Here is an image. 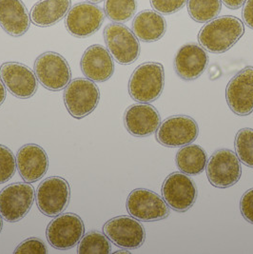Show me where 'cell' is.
I'll return each mask as SVG.
<instances>
[{
    "instance_id": "obj_1",
    "label": "cell",
    "mask_w": 253,
    "mask_h": 254,
    "mask_svg": "<svg viewBox=\"0 0 253 254\" xmlns=\"http://www.w3.org/2000/svg\"><path fill=\"white\" fill-rule=\"evenodd\" d=\"M244 33L242 20L232 15H225L208 21L200 30L198 41L208 52L223 54L234 46Z\"/></svg>"
},
{
    "instance_id": "obj_2",
    "label": "cell",
    "mask_w": 253,
    "mask_h": 254,
    "mask_svg": "<svg viewBox=\"0 0 253 254\" xmlns=\"http://www.w3.org/2000/svg\"><path fill=\"white\" fill-rule=\"evenodd\" d=\"M164 67L157 62H146L139 65L128 81L130 97L140 103L157 100L164 90Z\"/></svg>"
},
{
    "instance_id": "obj_3",
    "label": "cell",
    "mask_w": 253,
    "mask_h": 254,
    "mask_svg": "<svg viewBox=\"0 0 253 254\" xmlns=\"http://www.w3.org/2000/svg\"><path fill=\"white\" fill-rule=\"evenodd\" d=\"M100 92L93 81L76 78L70 81L65 88L64 102L69 115L81 119L91 115L97 108Z\"/></svg>"
},
{
    "instance_id": "obj_4",
    "label": "cell",
    "mask_w": 253,
    "mask_h": 254,
    "mask_svg": "<svg viewBox=\"0 0 253 254\" xmlns=\"http://www.w3.org/2000/svg\"><path fill=\"white\" fill-rule=\"evenodd\" d=\"M104 38L108 51L119 64L129 65L138 59V38L124 24H109L104 30Z\"/></svg>"
},
{
    "instance_id": "obj_5",
    "label": "cell",
    "mask_w": 253,
    "mask_h": 254,
    "mask_svg": "<svg viewBox=\"0 0 253 254\" xmlns=\"http://www.w3.org/2000/svg\"><path fill=\"white\" fill-rule=\"evenodd\" d=\"M35 73L44 88L54 92L65 89L71 79L68 61L53 52H47L36 58Z\"/></svg>"
},
{
    "instance_id": "obj_6",
    "label": "cell",
    "mask_w": 253,
    "mask_h": 254,
    "mask_svg": "<svg viewBox=\"0 0 253 254\" xmlns=\"http://www.w3.org/2000/svg\"><path fill=\"white\" fill-rule=\"evenodd\" d=\"M34 187L27 183H14L0 191V215L10 223L24 218L35 202Z\"/></svg>"
},
{
    "instance_id": "obj_7",
    "label": "cell",
    "mask_w": 253,
    "mask_h": 254,
    "mask_svg": "<svg viewBox=\"0 0 253 254\" xmlns=\"http://www.w3.org/2000/svg\"><path fill=\"white\" fill-rule=\"evenodd\" d=\"M35 196L39 210L46 216L56 217L69 206V183L59 176L49 177L38 186Z\"/></svg>"
},
{
    "instance_id": "obj_8",
    "label": "cell",
    "mask_w": 253,
    "mask_h": 254,
    "mask_svg": "<svg viewBox=\"0 0 253 254\" xmlns=\"http://www.w3.org/2000/svg\"><path fill=\"white\" fill-rule=\"evenodd\" d=\"M207 179L210 184L219 189L235 185L242 175L241 161L230 150H216L209 157L206 166Z\"/></svg>"
},
{
    "instance_id": "obj_9",
    "label": "cell",
    "mask_w": 253,
    "mask_h": 254,
    "mask_svg": "<svg viewBox=\"0 0 253 254\" xmlns=\"http://www.w3.org/2000/svg\"><path fill=\"white\" fill-rule=\"evenodd\" d=\"M84 232V223L77 214H59L48 225L47 240L53 248L67 251L80 242Z\"/></svg>"
},
{
    "instance_id": "obj_10",
    "label": "cell",
    "mask_w": 253,
    "mask_h": 254,
    "mask_svg": "<svg viewBox=\"0 0 253 254\" xmlns=\"http://www.w3.org/2000/svg\"><path fill=\"white\" fill-rule=\"evenodd\" d=\"M126 206L132 217L144 222L165 219L170 214V208L164 198L146 189L132 190L127 196Z\"/></svg>"
},
{
    "instance_id": "obj_11",
    "label": "cell",
    "mask_w": 253,
    "mask_h": 254,
    "mask_svg": "<svg viewBox=\"0 0 253 254\" xmlns=\"http://www.w3.org/2000/svg\"><path fill=\"white\" fill-rule=\"evenodd\" d=\"M104 234L117 247L126 250L140 248L146 239V231L138 220L130 216H117L106 222Z\"/></svg>"
},
{
    "instance_id": "obj_12",
    "label": "cell",
    "mask_w": 253,
    "mask_h": 254,
    "mask_svg": "<svg viewBox=\"0 0 253 254\" xmlns=\"http://www.w3.org/2000/svg\"><path fill=\"white\" fill-rule=\"evenodd\" d=\"M199 127L194 119L187 116L167 118L156 130L157 141L165 147H184L195 141Z\"/></svg>"
},
{
    "instance_id": "obj_13",
    "label": "cell",
    "mask_w": 253,
    "mask_h": 254,
    "mask_svg": "<svg viewBox=\"0 0 253 254\" xmlns=\"http://www.w3.org/2000/svg\"><path fill=\"white\" fill-rule=\"evenodd\" d=\"M105 20L103 10L91 2L75 4L66 15V29L78 38H86L95 34Z\"/></svg>"
},
{
    "instance_id": "obj_14",
    "label": "cell",
    "mask_w": 253,
    "mask_h": 254,
    "mask_svg": "<svg viewBox=\"0 0 253 254\" xmlns=\"http://www.w3.org/2000/svg\"><path fill=\"white\" fill-rule=\"evenodd\" d=\"M194 181L186 174L173 173L164 181L162 195L168 206L175 211L185 212L191 208L197 199Z\"/></svg>"
},
{
    "instance_id": "obj_15",
    "label": "cell",
    "mask_w": 253,
    "mask_h": 254,
    "mask_svg": "<svg viewBox=\"0 0 253 254\" xmlns=\"http://www.w3.org/2000/svg\"><path fill=\"white\" fill-rule=\"evenodd\" d=\"M226 99L235 115L246 116L253 113V67H246L231 78L226 89Z\"/></svg>"
},
{
    "instance_id": "obj_16",
    "label": "cell",
    "mask_w": 253,
    "mask_h": 254,
    "mask_svg": "<svg viewBox=\"0 0 253 254\" xmlns=\"http://www.w3.org/2000/svg\"><path fill=\"white\" fill-rule=\"evenodd\" d=\"M0 78L8 91L17 98L28 99L37 92L35 72L18 62H5L0 67Z\"/></svg>"
},
{
    "instance_id": "obj_17",
    "label": "cell",
    "mask_w": 253,
    "mask_h": 254,
    "mask_svg": "<svg viewBox=\"0 0 253 254\" xmlns=\"http://www.w3.org/2000/svg\"><path fill=\"white\" fill-rule=\"evenodd\" d=\"M208 56L206 50L195 43L181 47L174 58V69L184 80H194L207 69Z\"/></svg>"
},
{
    "instance_id": "obj_18",
    "label": "cell",
    "mask_w": 253,
    "mask_h": 254,
    "mask_svg": "<svg viewBox=\"0 0 253 254\" xmlns=\"http://www.w3.org/2000/svg\"><path fill=\"white\" fill-rule=\"evenodd\" d=\"M124 124L131 135L147 137L157 130L161 117L158 111L148 103L131 105L125 112Z\"/></svg>"
},
{
    "instance_id": "obj_19",
    "label": "cell",
    "mask_w": 253,
    "mask_h": 254,
    "mask_svg": "<svg viewBox=\"0 0 253 254\" xmlns=\"http://www.w3.org/2000/svg\"><path fill=\"white\" fill-rule=\"evenodd\" d=\"M16 167L24 181L34 183L40 180L49 169L45 150L35 144H27L16 154Z\"/></svg>"
},
{
    "instance_id": "obj_20",
    "label": "cell",
    "mask_w": 253,
    "mask_h": 254,
    "mask_svg": "<svg viewBox=\"0 0 253 254\" xmlns=\"http://www.w3.org/2000/svg\"><path fill=\"white\" fill-rule=\"evenodd\" d=\"M84 75L94 82L109 80L115 72V63L110 52L101 45L89 47L81 58Z\"/></svg>"
},
{
    "instance_id": "obj_21",
    "label": "cell",
    "mask_w": 253,
    "mask_h": 254,
    "mask_svg": "<svg viewBox=\"0 0 253 254\" xmlns=\"http://www.w3.org/2000/svg\"><path fill=\"white\" fill-rule=\"evenodd\" d=\"M30 25L31 16L21 0H0V26L8 35H25Z\"/></svg>"
},
{
    "instance_id": "obj_22",
    "label": "cell",
    "mask_w": 253,
    "mask_h": 254,
    "mask_svg": "<svg viewBox=\"0 0 253 254\" xmlns=\"http://www.w3.org/2000/svg\"><path fill=\"white\" fill-rule=\"evenodd\" d=\"M167 21L159 12L145 10L139 12L132 22V32L143 42L160 40L166 34Z\"/></svg>"
},
{
    "instance_id": "obj_23",
    "label": "cell",
    "mask_w": 253,
    "mask_h": 254,
    "mask_svg": "<svg viewBox=\"0 0 253 254\" xmlns=\"http://www.w3.org/2000/svg\"><path fill=\"white\" fill-rule=\"evenodd\" d=\"M71 0H40L31 11V20L38 27L58 23L69 12Z\"/></svg>"
},
{
    "instance_id": "obj_24",
    "label": "cell",
    "mask_w": 253,
    "mask_h": 254,
    "mask_svg": "<svg viewBox=\"0 0 253 254\" xmlns=\"http://www.w3.org/2000/svg\"><path fill=\"white\" fill-rule=\"evenodd\" d=\"M206 151L198 145H187L176 154V165L186 174H202L207 166Z\"/></svg>"
},
{
    "instance_id": "obj_25",
    "label": "cell",
    "mask_w": 253,
    "mask_h": 254,
    "mask_svg": "<svg viewBox=\"0 0 253 254\" xmlns=\"http://www.w3.org/2000/svg\"><path fill=\"white\" fill-rule=\"evenodd\" d=\"M190 16L198 23H207L216 18L222 9L221 0H188Z\"/></svg>"
},
{
    "instance_id": "obj_26",
    "label": "cell",
    "mask_w": 253,
    "mask_h": 254,
    "mask_svg": "<svg viewBox=\"0 0 253 254\" xmlns=\"http://www.w3.org/2000/svg\"><path fill=\"white\" fill-rule=\"evenodd\" d=\"M105 12L115 23H125L137 10V0H105Z\"/></svg>"
},
{
    "instance_id": "obj_27",
    "label": "cell",
    "mask_w": 253,
    "mask_h": 254,
    "mask_svg": "<svg viewBox=\"0 0 253 254\" xmlns=\"http://www.w3.org/2000/svg\"><path fill=\"white\" fill-rule=\"evenodd\" d=\"M112 252L110 239L99 231H90L82 237L78 246L79 254H108Z\"/></svg>"
},
{
    "instance_id": "obj_28",
    "label": "cell",
    "mask_w": 253,
    "mask_h": 254,
    "mask_svg": "<svg viewBox=\"0 0 253 254\" xmlns=\"http://www.w3.org/2000/svg\"><path fill=\"white\" fill-rule=\"evenodd\" d=\"M234 147L240 161L253 168V128L240 129L235 136Z\"/></svg>"
},
{
    "instance_id": "obj_29",
    "label": "cell",
    "mask_w": 253,
    "mask_h": 254,
    "mask_svg": "<svg viewBox=\"0 0 253 254\" xmlns=\"http://www.w3.org/2000/svg\"><path fill=\"white\" fill-rule=\"evenodd\" d=\"M16 169V158L12 150L6 146L0 145V184L11 180Z\"/></svg>"
},
{
    "instance_id": "obj_30",
    "label": "cell",
    "mask_w": 253,
    "mask_h": 254,
    "mask_svg": "<svg viewBox=\"0 0 253 254\" xmlns=\"http://www.w3.org/2000/svg\"><path fill=\"white\" fill-rule=\"evenodd\" d=\"M13 254H46L47 248L42 240L38 238H28L17 246Z\"/></svg>"
},
{
    "instance_id": "obj_31",
    "label": "cell",
    "mask_w": 253,
    "mask_h": 254,
    "mask_svg": "<svg viewBox=\"0 0 253 254\" xmlns=\"http://www.w3.org/2000/svg\"><path fill=\"white\" fill-rule=\"evenodd\" d=\"M188 0H150L151 7L161 14H172L184 8Z\"/></svg>"
},
{
    "instance_id": "obj_32",
    "label": "cell",
    "mask_w": 253,
    "mask_h": 254,
    "mask_svg": "<svg viewBox=\"0 0 253 254\" xmlns=\"http://www.w3.org/2000/svg\"><path fill=\"white\" fill-rule=\"evenodd\" d=\"M242 215L249 223L253 224V189L244 193L240 201Z\"/></svg>"
},
{
    "instance_id": "obj_33",
    "label": "cell",
    "mask_w": 253,
    "mask_h": 254,
    "mask_svg": "<svg viewBox=\"0 0 253 254\" xmlns=\"http://www.w3.org/2000/svg\"><path fill=\"white\" fill-rule=\"evenodd\" d=\"M242 14L245 24L253 30V0L245 1Z\"/></svg>"
},
{
    "instance_id": "obj_34",
    "label": "cell",
    "mask_w": 253,
    "mask_h": 254,
    "mask_svg": "<svg viewBox=\"0 0 253 254\" xmlns=\"http://www.w3.org/2000/svg\"><path fill=\"white\" fill-rule=\"evenodd\" d=\"M221 1H223V3L229 9L236 10V9H240L241 8L246 0H221Z\"/></svg>"
},
{
    "instance_id": "obj_35",
    "label": "cell",
    "mask_w": 253,
    "mask_h": 254,
    "mask_svg": "<svg viewBox=\"0 0 253 254\" xmlns=\"http://www.w3.org/2000/svg\"><path fill=\"white\" fill-rule=\"evenodd\" d=\"M5 99H6V89H5V85L0 79V106L4 103Z\"/></svg>"
},
{
    "instance_id": "obj_36",
    "label": "cell",
    "mask_w": 253,
    "mask_h": 254,
    "mask_svg": "<svg viewBox=\"0 0 253 254\" xmlns=\"http://www.w3.org/2000/svg\"><path fill=\"white\" fill-rule=\"evenodd\" d=\"M2 228H3V221H2V216L0 215V232L2 231Z\"/></svg>"
},
{
    "instance_id": "obj_37",
    "label": "cell",
    "mask_w": 253,
    "mask_h": 254,
    "mask_svg": "<svg viewBox=\"0 0 253 254\" xmlns=\"http://www.w3.org/2000/svg\"><path fill=\"white\" fill-rule=\"evenodd\" d=\"M88 1H90L91 3H100V2H102L103 0H88Z\"/></svg>"
},
{
    "instance_id": "obj_38",
    "label": "cell",
    "mask_w": 253,
    "mask_h": 254,
    "mask_svg": "<svg viewBox=\"0 0 253 254\" xmlns=\"http://www.w3.org/2000/svg\"><path fill=\"white\" fill-rule=\"evenodd\" d=\"M115 254H129L127 251H119V252H116Z\"/></svg>"
}]
</instances>
